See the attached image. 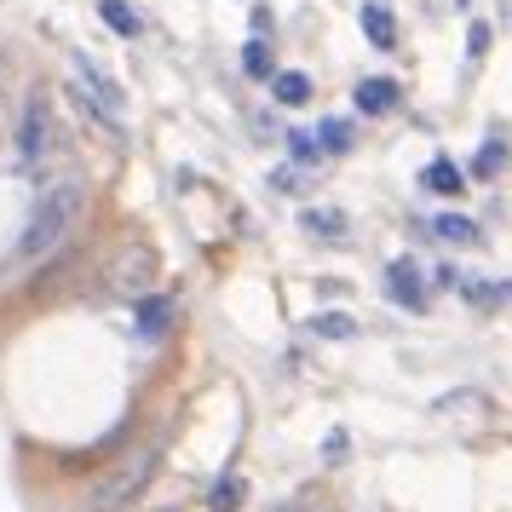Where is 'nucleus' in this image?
I'll return each instance as SVG.
<instances>
[{
  "mask_svg": "<svg viewBox=\"0 0 512 512\" xmlns=\"http://www.w3.org/2000/svg\"><path fill=\"white\" fill-rule=\"evenodd\" d=\"M81 213H87V185L81 179H58V185L41 190V202L29 208L24 219V236H18V259H47L58 254L70 231L81 225Z\"/></svg>",
  "mask_w": 512,
  "mask_h": 512,
  "instance_id": "1",
  "label": "nucleus"
},
{
  "mask_svg": "<svg viewBox=\"0 0 512 512\" xmlns=\"http://www.w3.org/2000/svg\"><path fill=\"white\" fill-rule=\"evenodd\" d=\"M12 150H18V173L29 185H47V156L58 150V121H52V98L35 87L24 93V110H18V127H12Z\"/></svg>",
  "mask_w": 512,
  "mask_h": 512,
  "instance_id": "2",
  "label": "nucleus"
},
{
  "mask_svg": "<svg viewBox=\"0 0 512 512\" xmlns=\"http://www.w3.org/2000/svg\"><path fill=\"white\" fill-rule=\"evenodd\" d=\"M162 472V438L156 443H144V449H133L127 461L104 478V484L93 489V512H121V507H133L144 489H150V478Z\"/></svg>",
  "mask_w": 512,
  "mask_h": 512,
  "instance_id": "3",
  "label": "nucleus"
},
{
  "mask_svg": "<svg viewBox=\"0 0 512 512\" xmlns=\"http://www.w3.org/2000/svg\"><path fill=\"white\" fill-rule=\"evenodd\" d=\"M70 87L75 93H87L98 110H110V116H121V104H127V93L116 87V75L104 70L98 58H87V52H75L70 58Z\"/></svg>",
  "mask_w": 512,
  "mask_h": 512,
  "instance_id": "4",
  "label": "nucleus"
},
{
  "mask_svg": "<svg viewBox=\"0 0 512 512\" xmlns=\"http://www.w3.org/2000/svg\"><path fill=\"white\" fill-rule=\"evenodd\" d=\"M156 265H162V259H156V248H150V242H133V248H127V254H116V265H110V288H116V294H127V300H139L144 288L156 282Z\"/></svg>",
  "mask_w": 512,
  "mask_h": 512,
  "instance_id": "5",
  "label": "nucleus"
},
{
  "mask_svg": "<svg viewBox=\"0 0 512 512\" xmlns=\"http://www.w3.org/2000/svg\"><path fill=\"white\" fill-rule=\"evenodd\" d=\"M386 294H392L397 305H409V311H426V282H420V271L409 259H392V265H386Z\"/></svg>",
  "mask_w": 512,
  "mask_h": 512,
  "instance_id": "6",
  "label": "nucleus"
},
{
  "mask_svg": "<svg viewBox=\"0 0 512 512\" xmlns=\"http://www.w3.org/2000/svg\"><path fill=\"white\" fill-rule=\"evenodd\" d=\"M397 98H403V87L386 81V75L357 81V110H363V116H386V110H397Z\"/></svg>",
  "mask_w": 512,
  "mask_h": 512,
  "instance_id": "7",
  "label": "nucleus"
},
{
  "mask_svg": "<svg viewBox=\"0 0 512 512\" xmlns=\"http://www.w3.org/2000/svg\"><path fill=\"white\" fill-rule=\"evenodd\" d=\"M420 185L438 190V196H461L466 179H461V167L449 162V156H432V162H426V173H420Z\"/></svg>",
  "mask_w": 512,
  "mask_h": 512,
  "instance_id": "8",
  "label": "nucleus"
},
{
  "mask_svg": "<svg viewBox=\"0 0 512 512\" xmlns=\"http://www.w3.org/2000/svg\"><path fill=\"white\" fill-rule=\"evenodd\" d=\"M300 225L311 236H323V242H346V213H340V208H305Z\"/></svg>",
  "mask_w": 512,
  "mask_h": 512,
  "instance_id": "9",
  "label": "nucleus"
},
{
  "mask_svg": "<svg viewBox=\"0 0 512 512\" xmlns=\"http://www.w3.org/2000/svg\"><path fill=\"white\" fill-rule=\"evenodd\" d=\"M271 93H277V104L300 110V104H311V75L305 70H282L277 81H271Z\"/></svg>",
  "mask_w": 512,
  "mask_h": 512,
  "instance_id": "10",
  "label": "nucleus"
},
{
  "mask_svg": "<svg viewBox=\"0 0 512 512\" xmlns=\"http://www.w3.org/2000/svg\"><path fill=\"white\" fill-rule=\"evenodd\" d=\"M363 29H369L374 47H397V24H392V12H386L380 0H369V6H363Z\"/></svg>",
  "mask_w": 512,
  "mask_h": 512,
  "instance_id": "11",
  "label": "nucleus"
},
{
  "mask_svg": "<svg viewBox=\"0 0 512 512\" xmlns=\"http://www.w3.org/2000/svg\"><path fill=\"white\" fill-rule=\"evenodd\" d=\"M305 323H311V334H323V340H357V317H346V311H317Z\"/></svg>",
  "mask_w": 512,
  "mask_h": 512,
  "instance_id": "12",
  "label": "nucleus"
},
{
  "mask_svg": "<svg viewBox=\"0 0 512 512\" xmlns=\"http://www.w3.org/2000/svg\"><path fill=\"white\" fill-rule=\"evenodd\" d=\"M98 18L116 29L121 41H133V35H139V12H133V6H121V0H98Z\"/></svg>",
  "mask_w": 512,
  "mask_h": 512,
  "instance_id": "13",
  "label": "nucleus"
},
{
  "mask_svg": "<svg viewBox=\"0 0 512 512\" xmlns=\"http://www.w3.org/2000/svg\"><path fill=\"white\" fill-rule=\"evenodd\" d=\"M242 495H248L242 478H219V484L208 489V512H236V507H242Z\"/></svg>",
  "mask_w": 512,
  "mask_h": 512,
  "instance_id": "14",
  "label": "nucleus"
},
{
  "mask_svg": "<svg viewBox=\"0 0 512 512\" xmlns=\"http://www.w3.org/2000/svg\"><path fill=\"white\" fill-rule=\"evenodd\" d=\"M432 231H438L443 242H478V225H472L466 213H438V219H432Z\"/></svg>",
  "mask_w": 512,
  "mask_h": 512,
  "instance_id": "15",
  "label": "nucleus"
},
{
  "mask_svg": "<svg viewBox=\"0 0 512 512\" xmlns=\"http://www.w3.org/2000/svg\"><path fill=\"white\" fill-rule=\"evenodd\" d=\"M438 415H472V409H484V392H472V386H461V392H443L438 403H432Z\"/></svg>",
  "mask_w": 512,
  "mask_h": 512,
  "instance_id": "16",
  "label": "nucleus"
},
{
  "mask_svg": "<svg viewBox=\"0 0 512 512\" xmlns=\"http://www.w3.org/2000/svg\"><path fill=\"white\" fill-rule=\"evenodd\" d=\"M167 317H173V300H144L139 294V334H162Z\"/></svg>",
  "mask_w": 512,
  "mask_h": 512,
  "instance_id": "17",
  "label": "nucleus"
},
{
  "mask_svg": "<svg viewBox=\"0 0 512 512\" xmlns=\"http://www.w3.org/2000/svg\"><path fill=\"white\" fill-rule=\"evenodd\" d=\"M501 162H507V144H501V139H489L484 150H478L472 173H478V179H489V173H501Z\"/></svg>",
  "mask_w": 512,
  "mask_h": 512,
  "instance_id": "18",
  "label": "nucleus"
},
{
  "mask_svg": "<svg viewBox=\"0 0 512 512\" xmlns=\"http://www.w3.org/2000/svg\"><path fill=\"white\" fill-rule=\"evenodd\" d=\"M317 133H323L317 144H323V150H334V156H340V150H351V127H346V121H323Z\"/></svg>",
  "mask_w": 512,
  "mask_h": 512,
  "instance_id": "19",
  "label": "nucleus"
},
{
  "mask_svg": "<svg viewBox=\"0 0 512 512\" xmlns=\"http://www.w3.org/2000/svg\"><path fill=\"white\" fill-rule=\"evenodd\" d=\"M288 150H294V162H311V167L323 162V144L311 139V133H288Z\"/></svg>",
  "mask_w": 512,
  "mask_h": 512,
  "instance_id": "20",
  "label": "nucleus"
},
{
  "mask_svg": "<svg viewBox=\"0 0 512 512\" xmlns=\"http://www.w3.org/2000/svg\"><path fill=\"white\" fill-rule=\"evenodd\" d=\"M242 70H248V75H271V52H265V47L254 41V47L242 52Z\"/></svg>",
  "mask_w": 512,
  "mask_h": 512,
  "instance_id": "21",
  "label": "nucleus"
},
{
  "mask_svg": "<svg viewBox=\"0 0 512 512\" xmlns=\"http://www.w3.org/2000/svg\"><path fill=\"white\" fill-rule=\"evenodd\" d=\"M432 282H438V288H461V271H455V265H438V271H432Z\"/></svg>",
  "mask_w": 512,
  "mask_h": 512,
  "instance_id": "22",
  "label": "nucleus"
},
{
  "mask_svg": "<svg viewBox=\"0 0 512 512\" xmlns=\"http://www.w3.org/2000/svg\"><path fill=\"white\" fill-rule=\"evenodd\" d=\"M271 179H277V190H300V173H294V167H277Z\"/></svg>",
  "mask_w": 512,
  "mask_h": 512,
  "instance_id": "23",
  "label": "nucleus"
},
{
  "mask_svg": "<svg viewBox=\"0 0 512 512\" xmlns=\"http://www.w3.org/2000/svg\"><path fill=\"white\" fill-rule=\"evenodd\" d=\"M328 461H346V432H328Z\"/></svg>",
  "mask_w": 512,
  "mask_h": 512,
  "instance_id": "24",
  "label": "nucleus"
},
{
  "mask_svg": "<svg viewBox=\"0 0 512 512\" xmlns=\"http://www.w3.org/2000/svg\"><path fill=\"white\" fill-rule=\"evenodd\" d=\"M484 47H489V24H472V58H478Z\"/></svg>",
  "mask_w": 512,
  "mask_h": 512,
  "instance_id": "25",
  "label": "nucleus"
},
{
  "mask_svg": "<svg viewBox=\"0 0 512 512\" xmlns=\"http://www.w3.org/2000/svg\"><path fill=\"white\" fill-rule=\"evenodd\" d=\"M277 512H305V507H300V501H288V507H277Z\"/></svg>",
  "mask_w": 512,
  "mask_h": 512,
  "instance_id": "26",
  "label": "nucleus"
}]
</instances>
